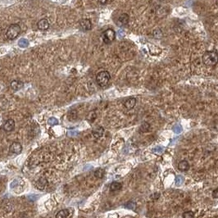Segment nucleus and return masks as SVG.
<instances>
[{"label":"nucleus","mask_w":218,"mask_h":218,"mask_svg":"<svg viewBox=\"0 0 218 218\" xmlns=\"http://www.w3.org/2000/svg\"><path fill=\"white\" fill-rule=\"evenodd\" d=\"M104 134V129L102 126H96L92 130V134L93 136L96 139L101 138Z\"/></svg>","instance_id":"nucleus-9"},{"label":"nucleus","mask_w":218,"mask_h":218,"mask_svg":"<svg viewBox=\"0 0 218 218\" xmlns=\"http://www.w3.org/2000/svg\"><path fill=\"white\" fill-rule=\"evenodd\" d=\"M111 79L110 73L107 70H102L96 76V82L100 87H105L108 84Z\"/></svg>","instance_id":"nucleus-2"},{"label":"nucleus","mask_w":218,"mask_h":218,"mask_svg":"<svg viewBox=\"0 0 218 218\" xmlns=\"http://www.w3.org/2000/svg\"><path fill=\"white\" fill-rule=\"evenodd\" d=\"M37 26L40 31H45L49 28V23L47 19L45 18H43L41 20H39V22L37 23Z\"/></svg>","instance_id":"nucleus-12"},{"label":"nucleus","mask_w":218,"mask_h":218,"mask_svg":"<svg viewBox=\"0 0 218 218\" xmlns=\"http://www.w3.org/2000/svg\"><path fill=\"white\" fill-rule=\"evenodd\" d=\"M23 85H24V84H23L22 81L15 80V81H12L11 82L10 88L13 91H18L19 89H21L23 87Z\"/></svg>","instance_id":"nucleus-10"},{"label":"nucleus","mask_w":218,"mask_h":218,"mask_svg":"<svg viewBox=\"0 0 218 218\" xmlns=\"http://www.w3.org/2000/svg\"><path fill=\"white\" fill-rule=\"evenodd\" d=\"M94 176L96 178H98V179H102V178H103L104 175H105V171H104L103 169L99 168L95 171L94 173Z\"/></svg>","instance_id":"nucleus-17"},{"label":"nucleus","mask_w":218,"mask_h":218,"mask_svg":"<svg viewBox=\"0 0 218 218\" xmlns=\"http://www.w3.org/2000/svg\"><path fill=\"white\" fill-rule=\"evenodd\" d=\"M212 197L214 198H218V189H216L212 192Z\"/></svg>","instance_id":"nucleus-21"},{"label":"nucleus","mask_w":218,"mask_h":218,"mask_svg":"<svg viewBox=\"0 0 218 218\" xmlns=\"http://www.w3.org/2000/svg\"><path fill=\"white\" fill-rule=\"evenodd\" d=\"M121 188H122V185H121V184L119 183V182H113V183L111 184V185H110V190L112 191V192H116V191H119V190H121Z\"/></svg>","instance_id":"nucleus-16"},{"label":"nucleus","mask_w":218,"mask_h":218,"mask_svg":"<svg viewBox=\"0 0 218 218\" xmlns=\"http://www.w3.org/2000/svg\"><path fill=\"white\" fill-rule=\"evenodd\" d=\"M9 151L12 153L15 154H20L22 152V146L19 142H13L9 147Z\"/></svg>","instance_id":"nucleus-6"},{"label":"nucleus","mask_w":218,"mask_h":218,"mask_svg":"<svg viewBox=\"0 0 218 218\" xmlns=\"http://www.w3.org/2000/svg\"><path fill=\"white\" fill-rule=\"evenodd\" d=\"M69 215H70V211L68 209H62L57 213L55 218H67Z\"/></svg>","instance_id":"nucleus-15"},{"label":"nucleus","mask_w":218,"mask_h":218,"mask_svg":"<svg viewBox=\"0 0 218 218\" xmlns=\"http://www.w3.org/2000/svg\"><path fill=\"white\" fill-rule=\"evenodd\" d=\"M116 38V33L113 29H108L102 33V40L105 44H111Z\"/></svg>","instance_id":"nucleus-4"},{"label":"nucleus","mask_w":218,"mask_h":218,"mask_svg":"<svg viewBox=\"0 0 218 218\" xmlns=\"http://www.w3.org/2000/svg\"><path fill=\"white\" fill-rule=\"evenodd\" d=\"M99 2V4H107V2H108V0H98Z\"/></svg>","instance_id":"nucleus-22"},{"label":"nucleus","mask_w":218,"mask_h":218,"mask_svg":"<svg viewBox=\"0 0 218 218\" xmlns=\"http://www.w3.org/2000/svg\"><path fill=\"white\" fill-rule=\"evenodd\" d=\"M136 104V99L134 98H129L124 102V107L128 110L134 108V107Z\"/></svg>","instance_id":"nucleus-13"},{"label":"nucleus","mask_w":218,"mask_h":218,"mask_svg":"<svg viewBox=\"0 0 218 218\" xmlns=\"http://www.w3.org/2000/svg\"><path fill=\"white\" fill-rule=\"evenodd\" d=\"M183 218H195V217H194V213H193V211H188L184 212Z\"/></svg>","instance_id":"nucleus-19"},{"label":"nucleus","mask_w":218,"mask_h":218,"mask_svg":"<svg viewBox=\"0 0 218 218\" xmlns=\"http://www.w3.org/2000/svg\"><path fill=\"white\" fill-rule=\"evenodd\" d=\"M49 124L51 125V126H54V125L58 124V121H57V120L56 118L51 117V118H49Z\"/></svg>","instance_id":"nucleus-20"},{"label":"nucleus","mask_w":218,"mask_h":218,"mask_svg":"<svg viewBox=\"0 0 218 218\" xmlns=\"http://www.w3.org/2000/svg\"><path fill=\"white\" fill-rule=\"evenodd\" d=\"M178 169L180 171H187L190 169V163L186 160H183V161L179 162Z\"/></svg>","instance_id":"nucleus-14"},{"label":"nucleus","mask_w":218,"mask_h":218,"mask_svg":"<svg viewBox=\"0 0 218 218\" xmlns=\"http://www.w3.org/2000/svg\"><path fill=\"white\" fill-rule=\"evenodd\" d=\"M3 130L6 132H11L12 130H14L15 128V121L14 120L12 119H8L7 121H6L4 124L3 125Z\"/></svg>","instance_id":"nucleus-8"},{"label":"nucleus","mask_w":218,"mask_h":218,"mask_svg":"<svg viewBox=\"0 0 218 218\" xmlns=\"http://www.w3.org/2000/svg\"><path fill=\"white\" fill-rule=\"evenodd\" d=\"M79 25L81 31H89L92 29V22L90 19H81L79 22Z\"/></svg>","instance_id":"nucleus-5"},{"label":"nucleus","mask_w":218,"mask_h":218,"mask_svg":"<svg viewBox=\"0 0 218 218\" xmlns=\"http://www.w3.org/2000/svg\"><path fill=\"white\" fill-rule=\"evenodd\" d=\"M47 185H48V180L44 177H41L35 184V187L39 190H44Z\"/></svg>","instance_id":"nucleus-11"},{"label":"nucleus","mask_w":218,"mask_h":218,"mask_svg":"<svg viewBox=\"0 0 218 218\" xmlns=\"http://www.w3.org/2000/svg\"><path fill=\"white\" fill-rule=\"evenodd\" d=\"M21 33V26L18 24H12V25L8 27L7 32H6V35H7V39H15L18 35Z\"/></svg>","instance_id":"nucleus-3"},{"label":"nucleus","mask_w":218,"mask_h":218,"mask_svg":"<svg viewBox=\"0 0 218 218\" xmlns=\"http://www.w3.org/2000/svg\"><path fill=\"white\" fill-rule=\"evenodd\" d=\"M149 130H150V125L148 122H144V123L141 125L140 128V130L141 132H143V133L148 132Z\"/></svg>","instance_id":"nucleus-18"},{"label":"nucleus","mask_w":218,"mask_h":218,"mask_svg":"<svg viewBox=\"0 0 218 218\" xmlns=\"http://www.w3.org/2000/svg\"><path fill=\"white\" fill-rule=\"evenodd\" d=\"M129 20H130V17L126 13H122L119 16V17L117 19V21H116V24L118 26H125L128 24L129 22Z\"/></svg>","instance_id":"nucleus-7"},{"label":"nucleus","mask_w":218,"mask_h":218,"mask_svg":"<svg viewBox=\"0 0 218 218\" xmlns=\"http://www.w3.org/2000/svg\"><path fill=\"white\" fill-rule=\"evenodd\" d=\"M218 53L215 51H208L203 55V62L208 67H212L217 63Z\"/></svg>","instance_id":"nucleus-1"}]
</instances>
